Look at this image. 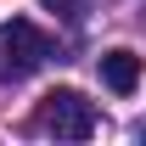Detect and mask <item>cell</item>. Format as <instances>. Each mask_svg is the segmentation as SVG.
I'll list each match as a JSON object with an SVG mask.
<instances>
[{
	"label": "cell",
	"mask_w": 146,
	"mask_h": 146,
	"mask_svg": "<svg viewBox=\"0 0 146 146\" xmlns=\"http://www.w3.org/2000/svg\"><path fill=\"white\" fill-rule=\"evenodd\" d=\"M39 129L56 141H90L96 135V101H84L79 90H51L39 101Z\"/></svg>",
	"instance_id": "2"
},
{
	"label": "cell",
	"mask_w": 146,
	"mask_h": 146,
	"mask_svg": "<svg viewBox=\"0 0 146 146\" xmlns=\"http://www.w3.org/2000/svg\"><path fill=\"white\" fill-rule=\"evenodd\" d=\"M45 11H56V17H68V23H84L96 11V0H39Z\"/></svg>",
	"instance_id": "4"
},
{
	"label": "cell",
	"mask_w": 146,
	"mask_h": 146,
	"mask_svg": "<svg viewBox=\"0 0 146 146\" xmlns=\"http://www.w3.org/2000/svg\"><path fill=\"white\" fill-rule=\"evenodd\" d=\"M96 68H101V84H107L112 96H129L135 84H141V56L124 51V45H118V51H101V62H96Z\"/></svg>",
	"instance_id": "3"
},
{
	"label": "cell",
	"mask_w": 146,
	"mask_h": 146,
	"mask_svg": "<svg viewBox=\"0 0 146 146\" xmlns=\"http://www.w3.org/2000/svg\"><path fill=\"white\" fill-rule=\"evenodd\" d=\"M51 62V39L39 34L28 17L0 23V84H23Z\"/></svg>",
	"instance_id": "1"
}]
</instances>
